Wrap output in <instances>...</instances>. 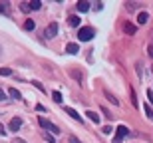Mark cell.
Instances as JSON below:
<instances>
[{
  "label": "cell",
  "instance_id": "3957f363",
  "mask_svg": "<svg viewBox=\"0 0 153 143\" xmlns=\"http://www.w3.org/2000/svg\"><path fill=\"white\" fill-rule=\"evenodd\" d=\"M115 129H117V131H115L114 143H121V139H123L125 135H129V129H127V125H117Z\"/></svg>",
  "mask_w": 153,
  "mask_h": 143
},
{
  "label": "cell",
  "instance_id": "cb8c5ba5",
  "mask_svg": "<svg viewBox=\"0 0 153 143\" xmlns=\"http://www.w3.org/2000/svg\"><path fill=\"white\" fill-rule=\"evenodd\" d=\"M105 96H108V99H109V102H111V103H114V105H117V103H119V102H117V99H115L114 96H109V93H105Z\"/></svg>",
  "mask_w": 153,
  "mask_h": 143
},
{
  "label": "cell",
  "instance_id": "8fae6325",
  "mask_svg": "<svg viewBox=\"0 0 153 143\" xmlns=\"http://www.w3.org/2000/svg\"><path fill=\"white\" fill-rule=\"evenodd\" d=\"M78 50H79V46L74 44V42H70L68 46H66V52H68V54H78Z\"/></svg>",
  "mask_w": 153,
  "mask_h": 143
},
{
  "label": "cell",
  "instance_id": "83f0119b",
  "mask_svg": "<svg viewBox=\"0 0 153 143\" xmlns=\"http://www.w3.org/2000/svg\"><path fill=\"white\" fill-rule=\"evenodd\" d=\"M70 143H82V141H79L78 137H74V135H72V137H70Z\"/></svg>",
  "mask_w": 153,
  "mask_h": 143
},
{
  "label": "cell",
  "instance_id": "6da1fadb",
  "mask_svg": "<svg viewBox=\"0 0 153 143\" xmlns=\"http://www.w3.org/2000/svg\"><path fill=\"white\" fill-rule=\"evenodd\" d=\"M38 123H40L42 127H44V131L52 133V135H58V133H60V127H58V125H54L52 121H48L46 117H40V119H38Z\"/></svg>",
  "mask_w": 153,
  "mask_h": 143
},
{
  "label": "cell",
  "instance_id": "f546056e",
  "mask_svg": "<svg viewBox=\"0 0 153 143\" xmlns=\"http://www.w3.org/2000/svg\"><path fill=\"white\" fill-rule=\"evenodd\" d=\"M4 99H6V93L2 92V90H0V102H4Z\"/></svg>",
  "mask_w": 153,
  "mask_h": 143
},
{
  "label": "cell",
  "instance_id": "4316f807",
  "mask_svg": "<svg viewBox=\"0 0 153 143\" xmlns=\"http://www.w3.org/2000/svg\"><path fill=\"white\" fill-rule=\"evenodd\" d=\"M102 111H103V115H105L108 119H111V113H109V111H108V109H105V107H102Z\"/></svg>",
  "mask_w": 153,
  "mask_h": 143
},
{
  "label": "cell",
  "instance_id": "f1b7e54d",
  "mask_svg": "<svg viewBox=\"0 0 153 143\" xmlns=\"http://www.w3.org/2000/svg\"><path fill=\"white\" fill-rule=\"evenodd\" d=\"M147 54H149V56L153 58V42H151V44H149V50H147Z\"/></svg>",
  "mask_w": 153,
  "mask_h": 143
},
{
  "label": "cell",
  "instance_id": "5b68a950",
  "mask_svg": "<svg viewBox=\"0 0 153 143\" xmlns=\"http://www.w3.org/2000/svg\"><path fill=\"white\" fill-rule=\"evenodd\" d=\"M46 38H54V36L58 34V22H50L48 24V28H46Z\"/></svg>",
  "mask_w": 153,
  "mask_h": 143
},
{
  "label": "cell",
  "instance_id": "d4e9b609",
  "mask_svg": "<svg viewBox=\"0 0 153 143\" xmlns=\"http://www.w3.org/2000/svg\"><path fill=\"white\" fill-rule=\"evenodd\" d=\"M20 10H22V12H30V4H26V2H24V4L20 6Z\"/></svg>",
  "mask_w": 153,
  "mask_h": 143
},
{
  "label": "cell",
  "instance_id": "836d02e7",
  "mask_svg": "<svg viewBox=\"0 0 153 143\" xmlns=\"http://www.w3.org/2000/svg\"><path fill=\"white\" fill-rule=\"evenodd\" d=\"M151 72H153V68H151Z\"/></svg>",
  "mask_w": 153,
  "mask_h": 143
},
{
  "label": "cell",
  "instance_id": "5bb4252c",
  "mask_svg": "<svg viewBox=\"0 0 153 143\" xmlns=\"http://www.w3.org/2000/svg\"><path fill=\"white\" fill-rule=\"evenodd\" d=\"M40 8H42V2L40 0H32L30 2V10H40Z\"/></svg>",
  "mask_w": 153,
  "mask_h": 143
},
{
  "label": "cell",
  "instance_id": "484cf974",
  "mask_svg": "<svg viewBox=\"0 0 153 143\" xmlns=\"http://www.w3.org/2000/svg\"><path fill=\"white\" fill-rule=\"evenodd\" d=\"M147 97H149V103H153V90H147Z\"/></svg>",
  "mask_w": 153,
  "mask_h": 143
},
{
  "label": "cell",
  "instance_id": "7402d4cb",
  "mask_svg": "<svg viewBox=\"0 0 153 143\" xmlns=\"http://www.w3.org/2000/svg\"><path fill=\"white\" fill-rule=\"evenodd\" d=\"M102 131H103V133H108V135H109V133H114V127H111V125H105V127L102 129Z\"/></svg>",
  "mask_w": 153,
  "mask_h": 143
},
{
  "label": "cell",
  "instance_id": "7a4b0ae2",
  "mask_svg": "<svg viewBox=\"0 0 153 143\" xmlns=\"http://www.w3.org/2000/svg\"><path fill=\"white\" fill-rule=\"evenodd\" d=\"M94 36H96V32H94V28H90V26H84V28L78 30V40H82V42H90Z\"/></svg>",
  "mask_w": 153,
  "mask_h": 143
},
{
  "label": "cell",
  "instance_id": "d6a6232c",
  "mask_svg": "<svg viewBox=\"0 0 153 143\" xmlns=\"http://www.w3.org/2000/svg\"><path fill=\"white\" fill-rule=\"evenodd\" d=\"M0 56H2V46H0Z\"/></svg>",
  "mask_w": 153,
  "mask_h": 143
},
{
  "label": "cell",
  "instance_id": "44dd1931",
  "mask_svg": "<svg viewBox=\"0 0 153 143\" xmlns=\"http://www.w3.org/2000/svg\"><path fill=\"white\" fill-rule=\"evenodd\" d=\"M12 70L10 68H0V76H10Z\"/></svg>",
  "mask_w": 153,
  "mask_h": 143
},
{
  "label": "cell",
  "instance_id": "ac0fdd59",
  "mask_svg": "<svg viewBox=\"0 0 153 143\" xmlns=\"http://www.w3.org/2000/svg\"><path fill=\"white\" fill-rule=\"evenodd\" d=\"M44 139L48 143H56V139H54V135H52V133H48V131H44Z\"/></svg>",
  "mask_w": 153,
  "mask_h": 143
},
{
  "label": "cell",
  "instance_id": "4fadbf2b",
  "mask_svg": "<svg viewBox=\"0 0 153 143\" xmlns=\"http://www.w3.org/2000/svg\"><path fill=\"white\" fill-rule=\"evenodd\" d=\"M8 93H10V97H14V99H22V93L18 92V90H14V87H10Z\"/></svg>",
  "mask_w": 153,
  "mask_h": 143
},
{
  "label": "cell",
  "instance_id": "9c48e42d",
  "mask_svg": "<svg viewBox=\"0 0 153 143\" xmlns=\"http://www.w3.org/2000/svg\"><path fill=\"white\" fill-rule=\"evenodd\" d=\"M64 111H66V113H70V117L78 119V123H82V117H79V113L76 111V109H72V107H64Z\"/></svg>",
  "mask_w": 153,
  "mask_h": 143
},
{
  "label": "cell",
  "instance_id": "ba28073f",
  "mask_svg": "<svg viewBox=\"0 0 153 143\" xmlns=\"http://www.w3.org/2000/svg\"><path fill=\"white\" fill-rule=\"evenodd\" d=\"M147 20H149V14H147V12H139V14H137V24H139V26L147 24Z\"/></svg>",
  "mask_w": 153,
  "mask_h": 143
},
{
  "label": "cell",
  "instance_id": "1f68e13d",
  "mask_svg": "<svg viewBox=\"0 0 153 143\" xmlns=\"http://www.w3.org/2000/svg\"><path fill=\"white\" fill-rule=\"evenodd\" d=\"M0 135H6V129H4L2 125H0Z\"/></svg>",
  "mask_w": 153,
  "mask_h": 143
},
{
  "label": "cell",
  "instance_id": "52a82bcc",
  "mask_svg": "<svg viewBox=\"0 0 153 143\" xmlns=\"http://www.w3.org/2000/svg\"><path fill=\"white\" fill-rule=\"evenodd\" d=\"M0 14H4V16H10V2H0Z\"/></svg>",
  "mask_w": 153,
  "mask_h": 143
},
{
  "label": "cell",
  "instance_id": "ffe728a7",
  "mask_svg": "<svg viewBox=\"0 0 153 143\" xmlns=\"http://www.w3.org/2000/svg\"><path fill=\"white\" fill-rule=\"evenodd\" d=\"M143 107H145V113H147V117H149V119H153V109H151V105H147V103H145Z\"/></svg>",
  "mask_w": 153,
  "mask_h": 143
},
{
  "label": "cell",
  "instance_id": "30bf717a",
  "mask_svg": "<svg viewBox=\"0 0 153 143\" xmlns=\"http://www.w3.org/2000/svg\"><path fill=\"white\" fill-rule=\"evenodd\" d=\"M88 10H90V2H88V0L78 2V12H88Z\"/></svg>",
  "mask_w": 153,
  "mask_h": 143
},
{
  "label": "cell",
  "instance_id": "7c38bea8",
  "mask_svg": "<svg viewBox=\"0 0 153 143\" xmlns=\"http://www.w3.org/2000/svg\"><path fill=\"white\" fill-rule=\"evenodd\" d=\"M79 20H82V18H78V16L74 14V16H70V18H68V24L76 28V26H79Z\"/></svg>",
  "mask_w": 153,
  "mask_h": 143
},
{
  "label": "cell",
  "instance_id": "e0dca14e",
  "mask_svg": "<svg viewBox=\"0 0 153 143\" xmlns=\"http://www.w3.org/2000/svg\"><path fill=\"white\" fill-rule=\"evenodd\" d=\"M52 99H54L56 103H62L64 97H62V93H60V92H52Z\"/></svg>",
  "mask_w": 153,
  "mask_h": 143
},
{
  "label": "cell",
  "instance_id": "277c9868",
  "mask_svg": "<svg viewBox=\"0 0 153 143\" xmlns=\"http://www.w3.org/2000/svg\"><path fill=\"white\" fill-rule=\"evenodd\" d=\"M20 127H22V119L20 117H12L10 123H8V129L16 133V131H20Z\"/></svg>",
  "mask_w": 153,
  "mask_h": 143
},
{
  "label": "cell",
  "instance_id": "8992f818",
  "mask_svg": "<svg viewBox=\"0 0 153 143\" xmlns=\"http://www.w3.org/2000/svg\"><path fill=\"white\" fill-rule=\"evenodd\" d=\"M123 30H125V34L133 36V34L137 32V26H135V24H131V22H125V24H123Z\"/></svg>",
  "mask_w": 153,
  "mask_h": 143
},
{
  "label": "cell",
  "instance_id": "2e32d148",
  "mask_svg": "<svg viewBox=\"0 0 153 143\" xmlns=\"http://www.w3.org/2000/svg\"><path fill=\"white\" fill-rule=\"evenodd\" d=\"M85 113H88V117H90L94 123H100V115L97 113H94V111H85Z\"/></svg>",
  "mask_w": 153,
  "mask_h": 143
},
{
  "label": "cell",
  "instance_id": "d6986e66",
  "mask_svg": "<svg viewBox=\"0 0 153 143\" xmlns=\"http://www.w3.org/2000/svg\"><path fill=\"white\" fill-rule=\"evenodd\" d=\"M34 26H36L34 20H30V18L26 20V24H24V28H26V30H34Z\"/></svg>",
  "mask_w": 153,
  "mask_h": 143
},
{
  "label": "cell",
  "instance_id": "4dcf8cb0",
  "mask_svg": "<svg viewBox=\"0 0 153 143\" xmlns=\"http://www.w3.org/2000/svg\"><path fill=\"white\" fill-rule=\"evenodd\" d=\"M12 143H26V141H24V139H20V137H16V139H14Z\"/></svg>",
  "mask_w": 153,
  "mask_h": 143
},
{
  "label": "cell",
  "instance_id": "603a6c76",
  "mask_svg": "<svg viewBox=\"0 0 153 143\" xmlns=\"http://www.w3.org/2000/svg\"><path fill=\"white\" fill-rule=\"evenodd\" d=\"M32 84H34V86L38 87V90H42V92H46V90H44V86H42V84H40L38 80H34V82H32Z\"/></svg>",
  "mask_w": 153,
  "mask_h": 143
},
{
  "label": "cell",
  "instance_id": "9a60e30c",
  "mask_svg": "<svg viewBox=\"0 0 153 143\" xmlns=\"http://www.w3.org/2000/svg\"><path fill=\"white\" fill-rule=\"evenodd\" d=\"M129 96H131V103H133V107H139V103H137V97H135L133 87H129Z\"/></svg>",
  "mask_w": 153,
  "mask_h": 143
}]
</instances>
